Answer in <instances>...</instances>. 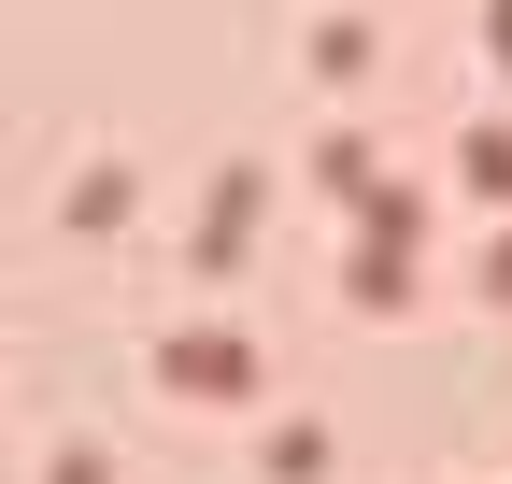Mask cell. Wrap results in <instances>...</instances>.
Segmentation results:
<instances>
[{
  "label": "cell",
  "mask_w": 512,
  "mask_h": 484,
  "mask_svg": "<svg viewBox=\"0 0 512 484\" xmlns=\"http://www.w3.org/2000/svg\"><path fill=\"white\" fill-rule=\"evenodd\" d=\"M157 385L171 399H256V342L242 328H185V342H157Z\"/></svg>",
  "instance_id": "1"
},
{
  "label": "cell",
  "mask_w": 512,
  "mask_h": 484,
  "mask_svg": "<svg viewBox=\"0 0 512 484\" xmlns=\"http://www.w3.org/2000/svg\"><path fill=\"white\" fill-rule=\"evenodd\" d=\"M256 242V171H214V214H200V271H228Z\"/></svg>",
  "instance_id": "2"
},
{
  "label": "cell",
  "mask_w": 512,
  "mask_h": 484,
  "mask_svg": "<svg viewBox=\"0 0 512 484\" xmlns=\"http://www.w3.org/2000/svg\"><path fill=\"white\" fill-rule=\"evenodd\" d=\"M313 186H328V200H342V214H356V200H370V186H384V157H370V143H356V129H328V143H313Z\"/></svg>",
  "instance_id": "3"
},
{
  "label": "cell",
  "mask_w": 512,
  "mask_h": 484,
  "mask_svg": "<svg viewBox=\"0 0 512 484\" xmlns=\"http://www.w3.org/2000/svg\"><path fill=\"white\" fill-rule=\"evenodd\" d=\"M313 72L356 86V72H370V29H356V15H328V29H313Z\"/></svg>",
  "instance_id": "4"
},
{
  "label": "cell",
  "mask_w": 512,
  "mask_h": 484,
  "mask_svg": "<svg viewBox=\"0 0 512 484\" xmlns=\"http://www.w3.org/2000/svg\"><path fill=\"white\" fill-rule=\"evenodd\" d=\"M470 186H498V200H512V129H470Z\"/></svg>",
  "instance_id": "5"
},
{
  "label": "cell",
  "mask_w": 512,
  "mask_h": 484,
  "mask_svg": "<svg viewBox=\"0 0 512 484\" xmlns=\"http://www.w3.org/2000/svg\"><path fill=\"white\" fill-rule=\"evenodd\" d=\"M484 43H498V57H512V0H498V15H484Z\"/></svg>",
  "instance_id": "6"
}]
</instances>
